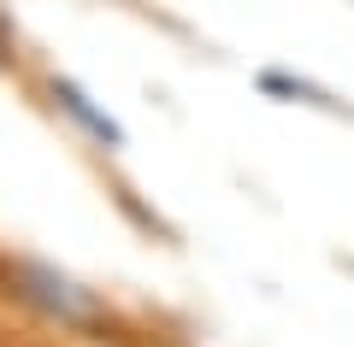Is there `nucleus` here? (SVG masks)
I'll return each mask as SVG.
<instances>
[{
  "label": "nucleus",
  "mask_w": 354,
  "mask_h": 347,
  "mask_svg": "<svg viewBox=\"0 0 354 347\" xmlns=\"http://www.w3.org/2000/svg\"><path fill=\"white\" fill-rule=\"evenodd\" d=\"M53 100H59V106L71 112V118H77V124H83L95 141H106V148H118V141H124V130H118L113 118H106V112H95V106H88V95H83L77 83H53Z\"/></svg>",
  "instance_id": "f257e3e1"
}]
</instances>
